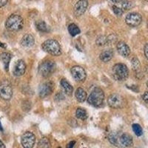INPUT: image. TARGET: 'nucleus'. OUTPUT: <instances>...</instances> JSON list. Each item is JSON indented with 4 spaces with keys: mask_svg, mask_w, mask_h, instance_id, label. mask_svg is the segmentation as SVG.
<instances>
[{
    "mask_svg": "<svg viewBox=\"0 0 148 148\" xmlns=\"http://www.w3.org/2000/svg\"><path fill=\"white\" fill-rule=\"evenodd\" d=\"M23 25V18L18 14H12L5 22V27L10 31H18L22 30Z\"/></svg>",
    "mask_w": 148,
    "mask_h": 148,
    "instance_id": "1",
    "label": "nucleus"
},
{
    "mask_svg": "<svg viewBox=\"0 0 148 148\" xmlns=\"http://www.w3.org/2000/svg\"><path fill=\"white\" fill-rule=\"evenodd\" d=\"M104 93L99 88H96L90 92L88 101L90 104L95 108H100L104 104Z\"/></svg>",
    "mask_w": 148,
    "mask_h": 148,
    "instance_id": "2",
    "label": "nucleus"
},
{
    "mask_svg": "<svg viewBox=\"0 0 148 148\" xmlns=\"http://www.w3.org/2000/svg\"><path fill=\"white\" fill-rule=\"evenodd\" d=\"M42 48L47 53L53 56H59L62 54V48L59 42L55 39H48L43 42Z\"/></svg>",
    "mask_w": 148,
    "mask_h": 148,
    "instance_id": "3",
    "label": "nucleus"
},
{
    "mask_svg": "<svg viewBox=\"0 0 148 148\" xmlns=\"http://www.w3.org/2000/svg\"><path fill=\"white\" fill-rule=\"evenodd\" d=\"M113 73L114 78L119 81H125L129 76V70L126 64L118 63L113 67Z\"/></svg>",
    "mask_w": 148,
    "mask_h": 148,
    "instance_id": "4",
    "label": "nucleus"
},
{
    "mask_svg": "<svg viewBox=\"0 0 148 148\" xmlns=\"http://www.w3.org/2000/svg\"><path fill=\"white\" fill-rule=\"evenodd\" d=\"M56 69L55 63L51 60L44 61L39 67V73L43 77H48L53 73Z\"/></svg>",
    "mask_w": 148,
    "mask_h": 148,
    "instance_id": "5",
    "label": "nucleus"
},
{
    "mask_svg": "<svg viewBox=\"0 0 148 148\" xmlns=\"http://www.w3.org/2000/svg\"><path fill=\"white\" fill-rule=\"evenodd\" d=\"M13 96V88L11 84L7 79L0 82V97L3 100L8 101Z\"/></svg>",
    "mask_w": 148,
    "mask_h": 148,
    "instance_id": "6",
    "label": "nucleus"
},
{
    "mask_svg": "<svg viewBox=\"0 0 148 148\" xmlns=\"http://www.w3.org/2000/svg\"><path fill=\"white\" fill-rule=\"evenodd\" d=\"M21 143L24 148H33L36 143L35 135L31 132H25L21 137Z\"/></svg>",
    "mask_w": 148,
    "mask_h": 148,
    "instance_id": "7",
    "label": "nucleus"
},
{
    "mask_svg": "<svg viewBox=\"0 0 148 148\" xmlns=\"http://www.w3.org/2000/svg\"><path fill=\"white\" fill-rule=\"evenodd\" d=\"M141 21H142V17L141 14L136 12L130 13L125 17V22L127 25L130 27H137L141 23Z\"/></svg>",
    "mask_w": 148,
    "mask_h": 148,
    "instance_id": "8",
    "label": "nucleus"
},
{
    "mask_svg": "<svg viewBox=\"0 0 148 148\" xmlns=\"http://www.w3.org/2000/svg\"><path fill=\"white\" fill-rule=\"evenodd\" d=\"M71 74L72 76L76 81L79 82H83L85 81L87 74L83 67L80 66H74L71 68Z\"/></svg>",
    "mask_w": 148,
    "mask_h": 148,
    "instance_id": "9",
    "label": "nucleus"
},
{
    "mask_svg": "<svg viewBox=\"0 0 148 148\" xmlns=\"http://www.w3.org/2000/svg\"><path fill=\"white\" fill-rule=\"evenodd\" d=\"M108 103L110 108L117 109V108H122L125 102H124V99L122 96L116 93H113L108 97Z\"/></svg>",
    "mask_w": 148,
    "mask_h": 148,
    "instance_id": "10",
    "label": "nucleus"
},
{
    "mask_svg": "<svg viewBox=\"0 0 148 148\" xmlns=\"http://www.w3.org/2000/svg\"><path fill=\"white\" fill-rule=\"evenodd\" d=\"M54 84L52 82H47L41 84L39 89V96L41 98H45L53 92Z\"/></svg>",
    "mask_w": 148,
    "mask_h": 148,
    "instance_id": "11",
    "label": "nucleus"
},
{
    "mask_svg": "<svg viewBox=\"0 0 148 148\" xmlns=\"http://www.w3.org/2000/svg\"><path fill=\"white\" fill-rule=\"evenodd\" d=\"M88 0H79L74 6V14L76 16H80L85 13L88 8Z\"/></svg>",
    "mask_w": 148,
    "mask_h": 148,
    "instance_id": "12",
    "label": "nucleus"
},
{
    "mask_svg": "<svg viewBox=\"0 0 148 148\" xmlns=\"http://www.w3.org/2000/svg\"><path fill=\"white\" fill-rule=\"evenodd\" d=\"M26 71V64L25 62L23 60L20 59L18 60L16 62L15 66L14 67V71H13V74L15 76L19 77V76H23Z\"/></svg>",
    "mask_w": 148,
    "mask_h": 148,
    "instance_id": "13",
    "label": "nucleus"
},
{
    "mask_svg": "<svg viewBox=\"0 0 148 148\" xmlns=\"http://www.w3.org/2000/svg\"><path fill=\"white\" fill-rule=\"evenodd\" d=\"M133 144V137L128 133H121L119 136V147H130Z\"/></svg>",
    "mask_w": 148,
    "mask_h": 148,
    "instance_id": "14",
    "label": "nucleus"
},
{
    "mask_svg": "<svg viewBox=\"0 0 148 148\" xmlns=\"http://www.w3.org/2000/svg\"><path fill=\"white\" fill-rule=\"evenodd\" d=\"M116 48H117L119 53L123 57H128L130 54V49L125 42H118L117 45H116Z\"/></svg>",
    "mask_w": 148,
    "mask_h": 148,
    "instance_id": "15",
    "label": "nucleus"
},
{
    "mask_svg": "<svg viewBox=\"0 0 148 148\" xmlns=\"http://www.w3.org/2000/svg\"><path fill=\"white\" fill-rule=\"evenodd\" d=\"M34 42H35V40L31 34H25L22 37L20 44L24 47H30L34 45Z\"/></svg>",
    "mask_w": 148,
    "mask_h": 148,
    "instance_id": "16",
    "label": "nucleus"
},
{
    "mask_svg": "<svg viewBox=\"0 0 148 148\" xmlns=\"http://www.w3.org/2000/svg\"><path fill=\"white\" fill-rule=\"evenodd\" d=\"M0 59L2 60L5 71H8L9 64H10V59H11V54L7 52L2 53L0 55Z\"/></svg>",
    "mask_w": 148,
    "mask_h": 148,
    "instance_id": "17",
    "label": "nucleus"
},
{
    "mask_svg": "<svg viewBox=\"0 0 148 148\" xmlns=\"http://www.w3.org/2000/svg\"><path fill=\"white\" fill-rule=\"evenodd\" d=\"M119 136L120 133L119 132L113 131L108 135V140L114 146L119 147Z\"/></svg>",
    "mask_w": 148,
    "mask_h": 148,
    "instance_id": "18",
    "label": "nucleus"
},
{
    "mask_svg": "<svg viewBox=\"0 0 148 148\" xmlns=\"http://www.w3.org/2000/svg\"><path fill=\"white\" fill-rule=\"evenodd\" d=\"M60 84L62 86V88H63L65 93L68 96H71L73 94V88L71 84H70L66 79H63L61 80Z\"/></svg>",
    "mask_w": 148,
    "mask_h": 148,
    "instance_id": "19",
    "label": "nucleus"
},
{
    "mask_svg": "<svg viewBox=\"0 0 148 148\" xmlns=\"http://www.w3.org/2000/svg\"><path fill=\"white\" fill-rule=\"evenodd\" d=\"M113 51L112 50H106L100 53L99 58L103 62H108L112 59L113 56Z\"/></svg>",
    "mask_w": 148,
    "mask_h": 148,
    "instance_id": "20",
    "label": "nucleus"
},
{
    "mask_svg": "<svg viewBox=\"0 0 148 148\" xmlns=\"http://www.w3.org/2000/svg\"><path fill=\"white\" fill-rule=\"evenodd\" d=\"M75 96L76 98V100L79 102H84L87 99V92H85L83 88H79L76 90L75 92Z\"/></svg>",
    "mask_w": 148,
    "mask_h": 148,
    "instance_id": "21",
    "label": "nucleus"
},
{
    "mask_svg": "<svg viewBox=\"0 0 148 148\" xmlns=\"http://www.w3.org/2000/svg\"><path fill=\"white\" fill-rule=\"evenodd\" d=\"M36 29L42 33H45L48 31V28H47V24L45 23V22L42 20H39L36 22Z\"/></svg>",
    "mask_w": 148,
    "mask_h": 148,
    "instance_id": "22",
    "label": "nucleus"
},
{
    "mask_svg": "<svg viewBox=\"0 0 148 148\" xmlns=\"http://www.w3.org/2000/svg\"><path fill=\"white\" fill-rule=\"evenodd\" d=\"M68 31L72 36H76L81 33V30L76 24H71L68 26Z\"/></svg>",
    "mask_w": 148,
    "mask_h": 148,
    "instance_id": "23",
    "label": "nucleus"
},
{
    "mask_svg": "<svg viewBox=\"0 0 148 148\" xmlns=\"http://www.w3.org/2000/svg\"><path fill=\"white\" fill-rule=\"evenodd\" d=\"M76 117L81 120L87 119V118H88V116L87 111L82 108H77L76 112Z\"/></svg>",
    "mask_w": 148,
    "mask_h": 148,
    "instance_id": "24",
    "label": "nucleus"
},
{
    "mask_svg": "<svg viewBox=\"0 0 148 148\" xmlns=\"http://www.w3.org/2000/svg\"><path fill=\"white\" fill-rule=\"evenodd\" d=\"M37 148H51V142L49 139L46 137H43L39 140Z\"/></svg>",
    "mask_w": 148,
    "mask_h": 148,
    "instance_id": "25",
    "label": "nucleus"
},
{
    "mask_svg": "<svg viewBox=\"0 0 148 148\" xmlns=\"http://www.w3.org/2000/svg\"><path fill=\"white\" fill-rule=\"evenodd\" d=\"M131 64L133 69L134 70L136 73H138L140 71V68H141V64H140V62L136 57H134L131 60Z\"/></svg>",
    "mask_w": 148,
    "mask_h": 148,
    "instance_id": "26",
    "label": "nucleus"
},
{
    "mask_svg": "<svg viewBox=\"0 0 148 148\" xmlns=\"http://www.w3.org/2000/svg\"><path fill=\"white\" fill-rule=\"evenodd\" d=\"M132 127H133V132H134V133L137 136H141V135L143 134V130H142V127H141V125H139L138 124H133Z\"/></svg>",
    "mask_w": 148,
    "mask_h": 148,
    "instance_id": "27",
    "label": "nucleus"
},
{
    "mask_svg": "<svg viewBox=\"0 0 148 148\" xmlns=\"http://www.w3.org/2000/svg\"><path fill=\"white\" fill-rule=\"evenodd\" d=\"M96 43L97 45L99 46H105L108 45V39H107V36H100L97 38L96 41Z\"/></svg>",
    "mask_w": 148,
    "mask_h": 148,
    "instance_id": "28",
    "label": "nucleus"
},
{
    "mask_svg": "<svg viewBox=\"0 0 148 148\" xmlns=\"http://www.w3.org/2000/svg\"><path fill=\"white\" fill-rule=\"evenodd\" d=\"M133 7H134V4L130 1H123L121 3V9L123 10V11L130 10Z\"/></svg>",
    "mask_w": 148,
    "mask_h": 148,
    "instance_id": "29",
    "label": "nucleus"
},
{
    "mask_svg": "<svg viewBox=\"0 0 148 148\" xmlns=\"http://www.w3.org/2000/svg\"><path fill=\"white\" fill-rule=\"evenodd\" d=\"M117 39H118V37H117L116 34H110L108 36H107L108 45H112L115 44L117 42Z\"/></svg>",
    "mask_w": 148,
    "mask_h": 148,
    "instance_id": "30",
    "label": "nucleus"
},
{
    "mask_svg": "<svg viewBox=\"0 0 148 148\" xmlns=\"http://www.w3.org/2000/svg\"><path fill=\"white\" fill-rule=\"evenodd\" d=\"M112 8H113V13H114L117 16H122L123 12L124 11H123L122 9L120 8L119 7L116 6V5H113V7H112Z\"/></svg>",
    "mask_w": 148,
    "mask_h": 148,
    "instance_id": "31",
    "label": "nucleus"
},
{
    "mask_svg": "<svg viewBox=\"0 0 148 148\" xmlns=\"http://www.w3.org/2000/svg\"><path fill=\"white\" fill-rule=\"evenodd\" d=\"M30 107H31V104H30V101H25L22 102V110L24 111L30 110Z\"/></svg>",
    "mask_w": 148,
    "mask_h": 148,
    "instance_id": "32",
    "label": "nucleus"
},
{
    "mask_svg": "<svg viewBox=\"0 0 148 148\" xmlns=\"http://www.w3.org/2000/svg\"><path fill=\"white\" fill-rule=\"evenodd\" d=\"M142 99H143L144 101L148 104V91L145 92L143 95H142Z\"/></svg>",
    "mask_w": 148,
    "mask_h": 148,
    "instance_id": "33",
    "label": "nucleus"
},
{
    "mask_svg": "<svg viewBox=\"0 0 148 148\" xmlns=\"http://www.w3.org/2000/svg\"><path fill=\"white\" fill-rule=\"evenodd\" d=\"M144 51H145V55L146 59L148 60V44H146L145 46V48H144Z\"/></svg>",
    "mask_w": 148,
    "mask_h": 148,
    "instance_id": "34",
    "label": "nucleus"
},
{
    "mask_svg": "<svg viewBox=\"0 0 148 148\" xmlns=\"http://www.w3.org/2000/svg\"><path fill=\"white\" fill-rule=\"evenodd\" d=\"M75 144H76V141H71V142H69V143L67 144V147H66V148H73V147H74V145H75Z\"/></svg>",
    "mask_w": 148,
    "mask_h": 148,
    "instance_id": "35",
    "label": "nucleus"
},
{
    "mask_svg": "<svg viewBox=\"0 0 148 148\" xmlns=\"http://www.w3.org/2000/svg\"><path fill=\"white\" fill-rule=\"evenodd\" d=\"M8 0H0V8L4 7L8 3Z\"/></svg>",
    "mask_w": 148,
    "mask_h": 148,
    "instance_id": "36",
    "label": "nucleus"
},
{
    "mask_svg": "<svg viewBox=\"0 0 148 148\" xmlns=\"http://www.w3.org/2000/svg\"><path fill=\"white\" fill-rule=\"evenodd\" d=\"M0 148H6V147H5V144L2 142V141L1 139H0Z\"/></svg>",
    "mask_w": 148,
    "mask_h": 148,
    "instance_id": "37",
    "label": "nucleus"
},
{
    "mask_svg": "<svg viewBox=\"0 0 148 148\" xmlns=\"http://www.w3.org/2000/svg\"><path fill=\"white\" fill-rule=\"evenodd\" d=\"M0 47H2V48H6V47H7V45H6L5 43L0 42Z\"/></svg>",
    "mask_w": 148,
    "mask_h": 148,
    "instance_id": "38",
    "label": "nucleus"
},
{
    "mask_svg": "<svg viewBox=\"0 0 148 148\" xmlns=\"http://www.w3.org/2000/svg\"><path fill=\"white\" fill-rule=\"evenodd\" d=\"M111 1L114 3H120V2H122L124 0H111Z\"/></svg>",
    "mask_w": 148,
    "mask_h": 148,
    "instance_id": "39",
    "label": "nucleus"
},
{
    "mask_svg": "<svg viewBox=\"0 0 148 148\" xmlns=\"http://www.w3.org/2000/svg\"><path fill=\"white\" fill-rule=\"evenodd\" d=\"M0 131H3V127H2V125L1 124V122H0Z\"/></svg>",
    "mask_w": 148,
    "mask_h": 148,
    "instance_id": "40",
    "label": "nucleus"
},
{
    "mask_svg": "<svg viewBox=\"0 0 148 148\" xmlns=\"http://www.w3.org/2000/svg\"><path fill=\"white\" fill-rule=\"evenodd\" d=\"M147 73H148V67L147 68Z\"/></svg>",
    "mask_w": 148,
    "mask_h": 148,
    "instance_id": "41",
    "label": "nucleus"
},
{
    "mask_svg": "<svg viewBox=\"0 0 148 148\" xmlns=\"http://www.w3.org/2000/svg\"><path fill=\"white\" fill-rule=\"evenodd\" d=\"M147 88H148V81H147Z\"/></svg>",
    "mask_w": 148,
    "mask_h": 148,
    "instance_id": "42",
    "label": "nucleus"
},
{
    "mask_svg": "<svg viewBox=\"0 0 148 148\" xmlns=\"http://www.w3.org/2000/svg\"><path fill=\"white\" fill-rule=\"evenodd\" d=\"M58 148H61V147H58Z\"/></svg>",
    "mask_w": 148,
    "mask_h": 148,
    "instance_id": "43",
    "label": "nucleus"
}]
</instances>
